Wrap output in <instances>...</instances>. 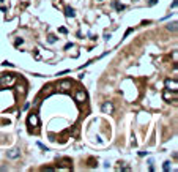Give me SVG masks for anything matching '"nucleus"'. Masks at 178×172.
<instances>
[{"instance_id": "7ed1b4c3", "label": "nucleus", "mask_w": 178, "mask_h": 172, "mask_svg": "<svg viewBox=\"0 0 178 172\" xmlns=\"http://www.w3.org/2000/svg\"><path fill=\"white\" fill-rule=\"evenodd\" d=\"M27 122H29L30 126H40V119H38V115L36 114H30L29 119H27Z\"/></svg>"}, {"instance_id": "f3484780", "label": "nucleus", "mask_w": 178, "mask_h": 172, "mask_svg": "<svg viewBox=\"0 0 178 172\" xmlns=\"http://www.w3.org/2000/svg\"><path fill=\"white\" fill-rule=\"evenodd\" d=\"M176 3H178L176 0H173V2H172V8H176Z\"/></svg>"}, {"instance_id": "0eeeda50", "label": "nucleus", "mask_w": 178, "mask_h": 172, "mask_svg": "<svg viewBox=\"0 0 178 172\" xmlns=\"http://www.w3.org/2000/svg\"><path fill=\"white\" fill-rule=\"evenodd\" d=\"M52 92H54V87H52V85H46V87L41 90V95H40V96H49Z\"/></svg>"}, {"instance_id": "20e7f679", "label": "nucleus", "mask_w": 178, "mask_h": 172, "mask_svg": "<svg viewBox=\"0 0 178 172\" xmlns=\"http://www.w3.org/2000/svg\"><path fill=\"white\" fill-rule=\"evenodd\" d=\"M74 98H76L77 103H84V101H87V93L84 92V90H77V93Z\"/></svg>"}, {"instance_id": "f8f14e48", "label": "nucleus", "mask_w": 178, "mask_h": 172, "mask_svg": "<svg viewBox=\"0 0 178 172\" xmlns=\"http://www.w3.org/2000/svg\"><path fill=\"white\" fill-rule=\"evenodd\" d=\"M162 169H164L166 172L170 170V161H166V163H164V166H162Z\"/></svg>"}, {"instance_id": "9d476101", "label": "nucleus", "mask_w": 178, "mask_h": 172, "mask_svg": "<svg viewBox=\"0 0 178 172\" xmlns=\"http://www.w3.org/2000/svg\"><path fill=\"white\" fill-rule=\"evenodd\" d=\"M65 14H66L68 17H74V16H76V13H74V10H73L71 6H66V8H65Z\"/></svg>"}, {"instance_id": "f03ea898", "label": "nucleus", "mask_w": 178, "mask_h": 172, "mask_svg": "<svg viewBox=\"0 0 178 172\" xmlns=\"http://www.w3.org/2000/svg\"><path fill=\"white\" fill-rule=\"evenodd\" d=\"M71 81H68V79H65V81H60L59 82V90L60 92H69L71 90Z\"/></svg>"}, {"instance_id": "39448f33", "label": "nucleus", "mask_w": 178, "mask_h": 172, "mask_svg": "<svg viewBox=\"0 0 178 172\" xmlns=\"http://www.w3.org/2000/svg\"><path fill=\"white\" fill-rule=\"evenodd\" d=\"M8 158L10 159H16V158H19L21 156V150L19 149H13V150H8Z\"/></svg>"}, {"instance_id": "6e6552de", "label": "nucleus", "mask_w": 178, "mask_h": 172, "mask_svg": "<svg viewBox=\"0 0 178 172\" xmlns=\"http://www.w3.org/2000/svg\"><path fill=\"white\" fill-rule=\"evenodd\" d=\"M172 98L176 99V90H173V93H170L169 90H167V92H164V99H166V101H170Z\"/></svg>"}, {"instance_id": "9b49d317", "label": "nucleus", "mask_w": 178, "mask_h": 172, "mask_svg": "<svg viewBox=\"0 0 178 172\" xmlns=\"http://www.w3.org/2000/svg\"><path fill=\"white\" fill-rule=\"evenodd\" d=\"M167 30H170V32H176V22L169 24V25H167Z\"/></svg>"}, {"instance_id": "1a4fd4ad", "label": "nucleus", "mask_w": 178, "mask_h": 172, "mask_svg": "<svg viewBox=\"0 0 178 172\" xmlns=\"http://www.w3.org/2000/svg\"><path fill=\"white\" fill-rule=\"evenodd\" d=\"M166 85L169 87V90H176V88H178L176 81H170V79H167V81H166Z\"/></svg>"}, {"instance_id": "4468645a", "label": "nucleus", "mask_w": 178, "mask_h": 172, "mask_svg": "<svg viewBox=\"0 0 178 172\" xmlns=\"http://www.w3.org/2000/svg\"><path fill=\"white\" fill-rule=\"evenodd\" d=\"M55 41H57V38H55L54 35H51V37H49V43H55Z\"/></svg>"}, {"instance_id": "f257e3e1", "label": "nucleus", "mask_w": 178, "mask_h": 172, "mask_svg": "<svg viewBox=\"0 0 178 172\" xmlns=\"http://www.w3.org/2000/svg\"><path fill=\"white\" fill-rule=\"evenodd\" d=\"M16 82V76L14 74H0V88L13 85Z\"/></svg>"}, {"instance_id": "2eb2a0df", "label": "nucleus", "mask_w": 178, "mask_h": 172, "mask_svg": "<svg viewBox=\"0 0 178 172\" xmlns=\"http://www.w3.org/2000/svg\"><path fill=\"white\" fill-rule=\"evenodd\" d=\"M38 147H40V149H43V150H46V152H49V149H48V147H44L43 144H40V142H38Z\"/></svg>"}, {"instance_id": "dca6fc26", "label": "nucleus", "mask_w": 178, "mask_h": 172, "mask_svg": "<svg viewBox=\"0 0 178 172\" xmlns=\"http://www.w3.org/2000/svg\"><path fill=\"white\" fill-rule=\"evenodd\" d=\"M156 2H158V0H148V5L153 6V5H156Z\"/></svg>"}, {"instance_id": "423d86ee", "label": "nucleus", "mask_w": 178, "mask_h": 172, "mask_svg": "<svg viewBox=\"0 0 178 172\" xmlns=\"http://www.w3.org/2000/svg\"><path fill=\"white\" fill-rule=\"evenodd\" d=\"M101 109H102V112H106V114H110L112 111H114V106H112V103H109V101H106L104 104L101 106Z\"/></svg>"}, {"instance_id": "ddd939ff", "label": "nucleus", "mask_w": 178, "mask_h": 172, "mask_svg": "<svg viewBox=\"0 0 178 172\" xmlns=\"http://www.w3.org/2000/svg\"><path fill=\"white\" fill-rule=\"evenodd\" d=\"M115 8H117V10H125V5H120V3H115Z\"/></svg>"}]
</instances>
